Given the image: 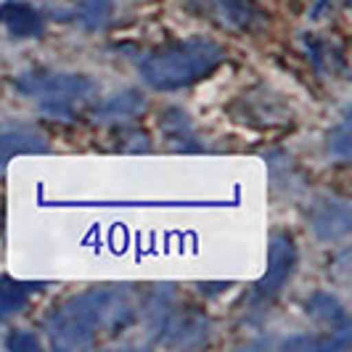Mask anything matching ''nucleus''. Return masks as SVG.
Returning <instances> with one entry per match:
<instances>
[{"label":"nucleus","mask_w":352,"mask_h":352,"mask_svg":"<svg viewBox=\"0 0 352 352\" xmlns=\"http://www.w3.org/2000/svg\"><path fill=\"white\" fill-rule=\"evenodd\" d=\"M226 58L223 45L210 37H188L154 51L141 64V77L154 90H180L204 80Z\"/></svg>","instance_id":"f257e3e1"},{"label":"nucleus","mask_w":352,"mask_h":352,"mask_svg":"<svg viewBox=\"0 0 352 352\" xmlns=\"http://www.w3.org/2000/svg\"><path fill=\"white\" fill-rule=\"evenodd\" d=\"M120 313H127V307L120 305V294L109 289H93L80 297L69 300L64 307L53 313L48 323V334L53 344L61 350H82L96 339L98 329L104 323H120Z\"/></svg>","instance_id":"f03ea898"},{"label":"nucleus","mask_w":352,"mask_h":352,"mask_svg":"<svg viewBox=\"0 0 352 352\" xmlns=\"http://www.w3.org/2000/svg\"><path fill=\"white\" fill-rule=\"evenodd\" d=\"M16 90L30 96V98H37L43 109L56 114V117H69L72 104L88 98L96 90V82L85 74L37 69L30 74H21L16 80Z\"/></svg>","instance_id":"7ed1b4c3"},{"label":"nucleus","mask_w":352,"mask_h":352,"mask_svg":"<svg viewBox=\"0 0 352 352\" xmlns=\"http://www.w3.org/2000/svg\"><path fill=\"white\" fill-rule=\"evenodd\" d=\"M294 263H297L294 239L289 233H276L270 239V247H267V270H265L263 281L257 283V297L260 300L276 297L283 283L292 278Z\"/></svg>","instance_id":"20e7f679"},{"label":"nucleus","mask_w":352,"mask_h":352,"mask_svg":"<svg viewBox=\"0 0 352 352\" xmlns=\"http://www.w3.org/2000/svg\"><path fill=\"white\" fill-rule=\"evenodd\" d=\"M310 226H313L318 239L336 241V239L350 233V207L344 201H334V199H318L310 210Z\"/></svg>","instance_id":"39448f33"},{"label":"nucleus","mask_w":352,"mask_h":352,"mask_svg":"<svg viewBox=\"0 0 352 352\" xmlns=\"http://www.w3.org/2000/svg\"><path fill=\"white\" fill-rule=\"evenodd\" d=\"M45 148H48V141L37 127H30V124L0 127V167H6L14 157L43 154Z\"/></svg>","instance_id":"423d86ee"},{"label":"nucleus","mask_w":352,"mask_h":352,"mask_svg":"<svg viewBox=\"0 0 352 352\" xmlns=\"http://www.w3.org/2000/svg\"><path fill=\"white\" fill-rule=\"evenodd\" d=\"M0 27L11 37L27 40L43 35V16L35 6L24 0H8L6 6H0Z\"/></svg>","instance_id":"0eeeda50"},{"label":"nucleus","mask_w":352,"mask_h":352,"mask_svg":"<svg viewBox=\"0 0 352 352\" xmlns=\"http://www.w3.org/2000/svg\"><path fill=\"white\" fill-rule=\"evenodd\" d=\"M141 109H143V96L138 90L130 88V90L117 93V96H111V98L96 111V117H98L101 122H117V120H127V117L138 114Z\"/></svg>","instance_id":"6e6552de"},{"label":"nucleus","mask_w":352,"mask_h":352,"mask_svg":"<svg viewBox=\"0 0 352 352\" xmlns=\"http://www.w3.org/2000/svg\"><path fill=\"white\" fill-rule=\"evenodd\" d=\"M30 297V286L27 283L11 281V278H3L0 281V316H14L19 313Z\"/></svg>","instance_id":"1a4fd4ad"},{"label":"nucleus","mask_w":352,"mask_h":352,"mask_svg":"<svg viewBox=\"0 0 352 352\" xmlns=\"http://www.w3.org/2000/svg\"><path fill=\"white\" fill-rule=\"evenodd\" d=\"M307 313L318 320H326V323H336V320H344V307L342 302L326 294V292H318L313 294V300L307 302Z\"/></svg>","instance_id":"9d476101"},{"label":"nucleus","mask_w":352,"mask_h":352,"mask_svg":"<svg viewBox=\"0 0 352 352\" xmlns=\"http://www.w3.org/2000/svg\"><path fill=\"white\" fill-rule=\"evenodd\" d=\"M214 11L233 27H249V21L254 16V8L249 6V0H212Z\"/></svg>","instance_id":"9b49d317"},{"label":"nucleus","mask_w":352,"mask_h":352,"mask_svg":"<svg viewBox=\"0 0 352 352\" xmlns=\"http://www.w3.org/2000/svg\"><path fill=\"white\" fill-rule=\"evenodd\" d=\"M77 16L88 30H98L111 16V0H85Z\"/></svg>","instance_id":"f8f14e48"},{"label":"nucleus","mask_w":352,"mask_h":352,"mask_svg":"<svg viewBox=\"0 0 352 352\" xmlns=\"http://www.w3.org/2000/svg\"><path fill=\"white\" fill-rule=\"evenodd\" d=\"M6 347L14 352H32V350H40V342L30 331H14V334L6 339Z\"/></svg>","instance_id":"ddd939ff"},{"label":"nucleus","mask_w":352,"mask_h":352,"mask_svg":"<svg viewBox=\"0 0 352 352\" xmlns=\"http://www.w3.org/2000/svg\"><path fill=\"white\" fill-rule=\"evenodd\" d=\"M331 151H334L336 157H342V159L350 157V124H347V122L339 124V130L331 135Z\"/></svg>","instance_id":"4468645a"},{"label":"nucleus","mask_w":352,"mask_h":352,"mask_svg":"<svg viewBox=\"0 0 352 352\" xmlns=\"http://www.w3.org/2000/svg\"><path fill=\"white\" fill-rule=\"evenodd\" d=\"M0 228H3V204H0Z\"/></svg>","instance_id":"2eb2a0df"}]
</instances>
